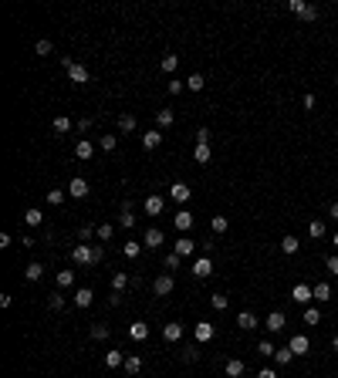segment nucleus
I'll return each instance as SVG.
<instances>
[{
  "mask_svg": "<svg viewBox=\"0 0 338 378\" xmlns=\"http://www.w3.org/2000/svg\"><path fill=\"white\" fill-rule=\"evenodd\" d=\"M119 129H122V132H135V115H122V118H119Z\"/></svg>",
  "mask_w": 338,
  "mask_h": 378,
  "instance_id": "42",
  "label": "nucleus"
},
{
  "mask_svg": "<svg viewBox=\"0 0 338 378\" xmlns=\"http://www.w3.org/2000/svg\"><path fill=\"white\" fill-rule=\"evenodd\" d=\"M58 135H65V132H71V118H65V115H58L54 118V125H51Z\"/></svg>",
  "mask_w": 338,
  "mask_h": 378,
  "instance_id": "31",
  "label": "nucleus"
},
{
  "mask_svg": "<svg viewBox=\"0 0 338 378\" xmlns=\"http://www.w3.org/2000/svg\"><path fill=\"white\" fill-rule=\"evenodd\" d=\"M311 294H315V300L321 304V300H328V297H331V287H328L325 280H318L315 287H311Z\"/></svg>",
  "mask_w": 338,
  "mask_h": 378,
  "instance_id": "23",
  "label": "nucleus"
},
{
  "mask_svg": "<svg viewBox=\"0 0 338 378\" xmlns=\"http://www.w3.org/2000/svg\"><path fill=\"white\" fill-rule=\"evenodd\" d=\"M129 334H132V341H146L149 338V324H142V321L129 324Z\"/></svg>",
  "mask_w": 338,
  "mask_h": 378,
  "instance_id": "17",
  "label": "nucleus"
},
{
  "mask_svg": "<svg viewBox=\"0 0 338 378\" xmlns=\"http://www.w3.org/2000/svg\"><path fill=\"white\" fill-rule=\"evenodd\" d=\"M47 304H51V311H61V307H65V297H61V294H51Z\"/></svg>",
  "mask_w": 338,
  "mask_h": 378,
  "instance_id": "52",
  "label": "nucleus"
},
{
  "mask_svg": "<svg viewBox=\"0 0 338 378\" xmlns=\"http://www.w3.org/2000/svg\"><path fill=\"white\" fill-rule=\"evenodd\" d=\"M210 304H213L216 311H227V304H230V300H227V294H213V297H210Z\"/></svg>",
  "mask_w": 338,
  "mask_h": 378,
  "instance_id": "46",
  "label": "nucleus"
},
{
  "mask_svg": "<svg viewBox=\"0 0 338 378\" xmlns=\"http://www.w3.org/2000/svg\"><path fill=\"white\" fill-rule=\"evenodd\" d=\"M166 88H169V95H180V91H183V81H169Z\"/></svg>",
  "mask_w": 338,
  "mask_h": 378,
  "instance_id": "56",
  "label": "nucleus"
},
{
  "mask_svg": "<svg viewBox=\"0 0 338 378\" xmlns=\"http://www.w3.org/2000/svg\"><path fill=\"white\" fill-rule=\"evenodd\" d=\"M294 351V355H308V348H311V341H308V338H304V334H294L291 338V345H288Z\"/></svg>",
  "mask_w": 338,
  "mask_h": 378,
  "instance_id": "13",
  "label": "nucleus"
},
{
  "mask_svg": "<svg viewBox=\"0 0 338 378\" xmlns=\"http://www.w3.org/2000/svg\"><path fill=\"white\" fill-rule=\"evenodd\" d=\"M34 51H37V54H51V41H44V37H41V41H37V44H34Z\"/></svg>",
  "mask_w": 338,
  "mask_h": 378,
  "instance_id": "49",
  "label": "nucleus"
},
{
  "mask_svg": "<svg viewBox=\"0 0 338 378\" xmlns=\"http://www.w3.org/2000/svg\"><path fill=\"white\" fill-rule=\"evenodd\" d=\"M284 324H288V318H284L281 311H270V314H267V321H264V328L277 334V331H284Z\"/></svg>",
  "mask_w": 338,
  "mask_h": 378,
  "instance_id": "7",
  "label": "nucleus"
},
{
  "mask_svg": "<svg viewBox=\"0 0 338 378\" xmlns=\"http://www.w3.org/2000/svg\"><path fill=\"white\" fill-rule=\"evenodd\" d=\"M119 226H125V230H132V226H135V216H132V206H129V203H125V206H122V216H119Z\"/></svg>",
  "mask_w": 338,
  "mask_h": 378,
  "instance_id": "25",
  "label": "nucleus"
},
{
  "mask_svg": "<svg viewBox=\"0 0 338 378\" xmlns=\"http://www.w3.org/2000/svg\"><path fill=\"white\" fill-rule=\"evenodd\" d=\"M288 11H291V14H301V11H304V0H291V4H288Z\"/></svg>",
  "mask_w": 338,
  "mask_h": 378,
  "instance_id": "54",
  "label": "nucleus"
},
{
  "mask_svg": "<svg viewBox=\"0 0 338 378\" xmlns=\"http://www.w3.org/2000/svg\"><path fill=\"white\" fill-rule=\"evenodd\" d=\"M193 159H196V162H210V145H196V149H193Z\"/></svg>",
  "mask_w": 338,
  "mask_h": 378,
  "instance_id": "39",
  "label": "nucleus"
},
{
  "mask_svg": "<svg viewBox=\"0 0 338 378\" xmlns=\"http://www.w3.org/2000/svg\"><path fill=\"white\" fill-rule=\"evenodd\" d=\"M325 267H328V270H331V274L338 277V257H328V260H325Z\"/></svg>",
  "mask_w": 338,
  "mask_h": 378,
  "instance_id": "55",
  "label": "nucleus"
},
{
  "mask_svg": "<svg viewBox=\"0 0 338 378\" xmlns=\"http://www.w3.org/2000/svg\"><path fill=\"white\" fill-rule=\"evenodd\" d=\"M328 216H331V220H338V203H331V206H328Z\"/></svg>",
  "mask_w": 338,
  "mask_h": 378,
  "instance_id": "60",
  "label": "nucleus"
},
{
  "mask_svg": "<svg viewBox=\"0 0 338 378\" xmlns=\"http://www.w3.org/2000/svg\"><path fill=\"white\" fill-rule=\"evenodd\" d=\"M186 88H190V91H203V88H206V78H203L200 71H193L190 78H186Z\"/></svg>",
  "mask_w": 338,
  "mask_h": 378,
  "instance_id": "22",
  "label": "nucleus"
},
{
  "mask_svg": "<svg viewBox=\"0 0 338 378\" xmlns=\"http://www.w3.org/2000/svg\"><path fill=\"white\" fill-rule=\"evenodd\" d=\"M68 196H75V200H85V196H88V182H85L81 176H75L71 182H68Z\"/></svg>",
  "mask_w": 338,
  "mask_h": 378,
  "instance_id": "4",
  "label": "nucleus"
},
{
  "mask_svg": "<svg viewBox=\"0 0 338 378\" xmlns=\"http://www.w3.org/2000/svg\"><path fill=\"white\" fill-rule=\"evenodd\" d=\"M331 348H335V351H338V334H335V338H331Z\"/></svg>",
  "mask_w": 338,
  "mask_h": 378,
  "instance_id": "61",
  "label": "nucleus"
},
{
  "mask_svg": "<svg viewBox=\"0 0 338 378\" xmlns=\"http://www.w3.org/2000/svg\"><path fill=\"white\" fill-rule=\"evenodd\" d=\"M257 378H277V371H270V368H260Z\"/></svg>",
  "mask_w": 338,
  "mask_h": 378,
  "instance_id": "59",
  "label": "nucleus"
},
{
  "mask_svg": "<svg viewBox=\"0 0 338 378\" xmlns=\"http://www.w3.org/2000/svg\"><path fill=\"white\" fill-rule=\"evenodd\" d=\"M331 243H335V246H338V233H335V236H331Z\"/></svg>",
  "mask_w": 338,
  "mask_h": 378,
  "instance_id": "62",
  "label": "nucleus"
},
{
  "mask_svg": "<svg viewBox=\"0 0 338 378\" xmlns=\"http://www.w3.org/2000/svg\"><path fill=\"white\" fill-rule=\"evenodd\" d=\"M75 156H78V159H91V156H95V145H91L88 139H81V142L75 145Z\"/></svg>",
  "mask_w": 338,
  "mask_h": 378,
  "instance_id": "21",
  "label": "nucleus"
},
{
  "mask_svg": "<svg viewBox=\"0 0 338 378\" xmlns=\"http://www.w3.org/2000/svg\"><path fill=\"white\" fill-rule=\"evenodd\" d=\"M173 118H176V115H173V108H159V111H156L159 129H169V125H173Z\"/></svg>",
  "mask_w": 338,
  "mask_h": 378,
  "instance_id": "26",
  "label": "nucleus"
},
{
  "mask_svg": "<svg viewBox=\"0 0 338 378\" xmlns=\"http://www.w3.org/2000/svg\"><path fill=\"white\" fill-rule=\"evenodd\" d=\"M91 254H95V264H101L105 260V246H91Z\"/></svg>",
  "mask_w": 338,
  "mask_h": 378,
  "instance_id": "57",
  "label": "nucleus"
},
{
  "mask_svg": "<svg viewBox=\"0 0 338 378\" xmlns=\"http://www.w3.org/2000/svg\"><path fill=\"white\" fill-rule=\"evenodd\" d=\"M237 328H244V331H254V328H257V318H254L250 311H240V314H237Z\"/></svg>",
  "mask_w": 338,
  "mask_h": 378,
  "instance_id": "16",
  "label": "nucleus"
},
{
  "mask_svg": "<svg viewBox=\"0 0 338 378\" xmlns=\"http://www.w3.org/2000/svg\"><path fill=\"white\" fill-rule=\"evenodd\" d=\"M24 277H27V280H41V277H44V264H27Z\"/></svg>",
  "mask_w": 338,
  "mask_h": 378,
  "instance_id": "28",
  "label": "nucleus"
},
{
  "mask_svg": "<svg viewBox=\"0 0 338 378\" xmlns=\"http://www.w3.org/2000/svg\"><path fill=\"white\" fill-rule=\"evenodd\" d=\"M24 223H27V226H41V223H44V213L37 210V206H31V210L24 213Z\"/></svg>",
  "mask_w": 338,
  "mask_h": 378,
  "instance_id": "19",
  "label": "nucleus"
},
{
  "mask_svg": "<svg viewBox=\"0 0 338 378\" xmlns=\"http://www.w3.org/2000/svg\"><path fill=\"white\" fill-rule=\"evenodd\" d=\"M183 358H186V361H196V358H200V351H196V348H186V355H183Z\"/></svg>",
  "mask_w": 338,
  "mask_h": 378,
  "instance_id": "58",
  "label": "nucleus"
},
{
  "mask_svg": "<svg viewBox=\"0 0 338 378\" xmlns=\"http://www.w3.org/2000/svg\"><path fill=\"white\" fill-rule=\"evenodd\" d=\"M91 236H95V230H91V226H81V230H78V240H81V243H88Z\"/></svg>",
  "mask_w": 338,
  "mask_h": 378,
  "instance_id": "53",
  "label": "nucleus"
},
{
  "mask_svg": "<svg viewBox=\"0 0 338 378\" xmlns=\"http://www.w3.org/2000/svg\"><path fill=\"white\" fill-rule=\"evenodd\" d=\"M159 142H162V132H156V129H149V132L142 135V149H149V152L159 149Z\"/></svg>",
  "mask_w": 338,
  "mask_h": 378,
  "instance_id": "14",
  "label": "nucleus"
},
{
  "mask_svg": "<svg viewBox=\"0 0 338 378\" xmlns=\"http://www.w3.org/2000/svg\"><path fill=\"white\" fill-rule=\"evenodd\" d=\"M291 300H298V304H308V300H315V294H311V287H308V284H294Z\"/></svg>",
  "mask_w": 338,
  "mask_h": 378,
  "instance_id": "9",
  "label": "nucleus"
},
{
  "mask_svg": "<svg viewBox=\"0 0 338 378\" xmlns=\"http://www.w3.org/2000/svg\"><path fill=\"white\" fill-rule=\"evenodd\" d=\"M183 264V257L180 254H166V270H176Z\"/></svg>",
  "mask_w": 338,
  "mask_h": 378,
  "instance_id": "48",
  "label": "nucleus"
},
{
  "mask_svg": "<svg viewBox=\"0 0 338 378\" xmlns=\"http://www.w3.org/2000/svg\"><path fill=\"white\" fill-rule=\"evenodd\" d=\"M308 233L315 236V240H321V236H325V223H321V220H311V223H308Z\"/></svg>",
  "mask_w": 338,
  "mask_h": 378,
  "instance_id": "36",
  "label": "nucleus"
},
{
  "mask_svg": "<svg viewBox=\"0 0 338 378\" xmlns=\"http://www.w3.org/2000/svg\"><path fill=\"white\" fill-rule=\"evenodd\" d=\"M173 254H180V257H193V254H196V240H190V236H180V240L173 243Z\"/></svg>",
  "mask_w": 338,
  "mask_h": 378,
  "instance_id": "3",
  "label": "nucleus"
},
{
  "mask_svg": "<svg viewBox=\"0 0 338 378\" xmlns=\"http://www.w3.org/2000/svg\"><path fill=\"white\" fill-rule=\"evenodd\" d=\"M301 21H318V7H311V4H304V11L298 14Z\"/></svg>",
  "mask_w": 338,
  "mask_h": 378,
  "instance_id": "45",
  "label": "nucleus"
},
{
  "mask_svg": "<svg viewBox=\"0 0 338 378\" xmlns=\"http://www.w3.org/2000/svg\"><path fill=\"white\" fill-rule=\"evenodd\" d=\"M173 226L180 230V236H186V230L193 226V213H190V210H180L176 216H173Z\"/></svg>",
  "mask_w": 338,
  "mask_h": 378,
  "instance_id": "5",
  "label": "nucleus"
},
{
  "mask_svg": "<svg viewBox=\"0 0 338 378\" xmlns=\"http://www.w3.org/2000/svg\"><path fill=\"white\" fill-rule=\"evenodd\" d=\"M142 246H149V250H159V246H162V230H159V226H149L146 236H142Z\"/></svg>",
  "mask_w": 338,
  "mask_h": 378,
  "instance_id": "6",
  "label": "nucleus"
},
{
  "mask_svg": "<svg viewBox=\"0 0 338 378\" xmlns=\"http://www.w3.org/2000/svg\"><path fill=\"white\" fill-rule=\"evenodd\" d=\"M129 284H132V280H129V274H122V270H119V274L112 277V290H115V294H122Z\"/></svg>",
  "mask_w": 338,
  "mask_h": 378,
  "instance_id": "27",
  "label": "nucleus"
},
{
  "mask_svg": "<svg viewBox=\"0 0 338 378\" xmlns=\"http://www.w3.org/2000/svg\"><path fill=\"white\" fill-rule=\"evenodd\" d=\"M162 206H166V200H162V196H146V213H149V216H159V213H162Z\"/></svg>",
  "mask_w": 338,
  "mask_h": 378,
  "instance_id": "15",
  "label": "nucleus"
},
{
  "mask_svg": "<svg viewBox=\"0 0 338 378\" xmlns=\"http://www.w3.org/2000/svg\"><path fill=\"white\" fill-rule=\"evenodd\" d=\"M112 233H115V226H112V223H101L98 230H95V236H98L101 243H105V240H112Z\"/></svg>",
  "mask_w": 338,
  "mask_h": 378,
  "instance_id": "35",
  "label": "nucleus"
},
{
  "mask_svg": "<svg viewBox=\"0 0 338 378\" xmlns=\"http://www.w3.org/2000/svg\"><path fill=\"white\" fill-rule=\"evenodd\" d=\"M227 226H230L227 216H213V220H210V230H213V233H227Z\"/></svg>",
  "mask_w": 338,
  "mask_h": 378,
  "instance_id": "38",
  "label": "nucleus"
},
{
  "mask_svg": "<svg viewBox=\"0 0 338 378\" xmlns=\"http://www.w3.org/2000/svg\"><path fill=\"white\" fill-rule=\"evenodd\" d=\"M91 300H95V294H91L88 287H78V290H75V304H78V307H91Z\"/></svg>",
  "mask_w": 338,
  "mask_h": 378,
  "instance_id": "18",
  "label": "nucleus"
},
{
  "mask_svg": "<svg viewBox=\"0 0 338 378\" xmlns=\"http://www.w3.org/2000/svg\"><path fill=\"white\" fill-rule=\"evenodd\" d=\"M91 338H95V341H105V338H108V328H105V324H91Z\"/></svg>",
  "mask_w": 338,
  "mask_h": 378,
  "instance_id": "44",
  "label": "nucleus"
},
{
  "mask_svg": "<svg viewBox=\"0 0 338 378\" xmlns=\"http://www.w3.org/2000/svg\"><path fill=\"white\" fill-rule=\"evenodd\" d=\"M152 290H156L159 297H166V294H173V277H169V274L156 277V280H152Z\"/></svg>",
  "mask_w": 338,
  "mask_h": 378,
  "instance_id": "10",
  "label": "nucleus"
},
{
  "mask_svg": "<svg viewBox=\"0 0 338 378\" xmlns=\"http://www.w3.org/2000/svg\"><path fill=\"white\" fill-rule=\"evenodd\" d=\"M122 254L129 257V260H135V257L142 254V243H132V240H129V243H122Z\"/></svg>",
  "mask_w": 338,
  "mask_h": 378,
  "instance_id": "34",
  "label": "nucleus"
},
{
  "mask_svg": "<svg viewBox=\"0 0 338 378\" xmlns=\"http://www.w3.org/2000/svg\"><path fill=\"white\" fill-rule=\"evenodd\" d=\"M47 203H51V206H61V203H65V189H47Z\"/></svg>",
  "mask_w": 338,
  "mask_h": 378,
  "instance_id": "40",
  "label": "nucleus"
},
{
  "mask_svg": "<svg viewBox=\"0 0 338 378\" xmlns=\"http://www.w3.org/2000/svg\"><path fill=\"white\" fill-rule=\"evenodd\" d=\"M68 78L75 81V85H88V68H85V65H78V61H75V65L68 68Z\"/></svg>",
  "mask_w": 338,
  "mask_h": 378,
  "instance_id": "8",
  "label": "nucleus"
},
{
  "mask_svg": "<svg viewBox=\"0 0 338 378\" xmlns=\"http://www.w3.org/2000/svg\"><path fill=\"white\" fill-rule=\"evenodd\" d=\"M115 149V135H101V152H112Z\"/></svg>",
  "mask_w": 338,
  "mask_h": 378,
  "instance_id": "51",
  "label": "nucleus"
},
{
  "mask_svg": "<svg viewBox=\"0 0 338 378\" xmlns=\"http://www.w3.org/2000/svg\"><path fill=\"white\" fill-rule=\"evenodd\" d=\"M304 324H321V311H318V307H308V311H304Z\"/></svg>",
  "mask_w": 338,
  "mask_h": 378,
  "instance_id": "43",
  "label": "nucleus"
},
{
  "mask_svg": "<svg viewBox=\"0 0 338 378\" xmlns=\"http://www.w3.org/2000/svg\"><path fill=\"white\" fill-rule=\"evenodd\" d=\"M298 246H301V240H298V236H284V240H281V250H284V254H298Z\"/></svg>",
  "mask_w": 338,
  "mask_h": 378,
  "instance_id": "30",
  "label": "nucleus"
},
{
  "mask_svg": "<svg viewBox=\"0 0 338 378\" xmlns=\"http://www.w3.org/2000/svg\"><path fill=\"white\" fill-rule=\"evenodd\" d=\"M105 365H108V368L125 365V355H122V351H108V355H105Z\"/></svg>",
  "mask_w": 338,
  "mask_h": 378,
  "instance_id": "32",
  "label": "nucleus"
},
{
  "mask_svg": "<svg viewBox=\"0 0 338 378\" xmlns=\"http://www.w3.org/2000/svg\"><path fill=\"white\" fill-rule=\"evenodd\" d=\"M71 260H75L78 267H91V264H95V254H91L88 243H75V250H71Z\"/></svg>",
  "mask_w": 338,
  "mask_h": 378,
  "instance_id": "1",
  "label": "nucleus"
},
{
  "mask_svg": "<svg viewBox=\"0 0 338 378\" xmlns=\"http://www.w3.org/2000/svg\"><path fill=\"white\" fill-rule=\"evenodd\" d=\"M193 334H196V341L200 345H206V341H213V334H216V328L210 321H200L196 328H193Z\"/></svg>",
  "mask_w": 338,
  "mask_h": 378,
  "instance_id": "2",
  "label": "nucleus"
},
{
  "mask_svg": "<svg viewBox=\"0 0 338 378\" xmlns=\"http://www.w3.org/2000/svg\"><path fill=\"white\" fill-rule=\"evenodd\" d=\"M196 145H210V129H196Z\"/></svg>",
  "mask_w": 338,
  "mask_h": 378,
  "instance_id": "50",
  "label": "nucleus"
},
{
  "mask_svg": "<svg viewBox=\"0 0 338 378\" xmlns=\"http://www.w3.org/2000/svg\"><path fill=\"white\" fill-rule=\"evenodd\" d=\"M169 200L186 203L190 200V186H186V182H173V186H169Z\"/></svg>",
  "mask_w": 338,
  "mask_h": 378,
  "instance_id": "11",
  "label": "nucleus"
},
{
  "mask_svg": "<svg viewBox=\"0 0 338 378\" xmlns=\"http://www.w3.org/2000/svg\"><path fill=\"white\" fill-rule=\"evenodd\" d=\"M193 274H196V277H210V274H213V264H210V257H200V260H196V264H193Z\"/></svg>",
  "mask_w": 338,
  "mask_h": 378,
  "instance_id": "12",
  "label": "nucleus"
},
{
  "mask_svg": "<svg viewBox=\"0 0 338 378\" xmlns=\"http://www.w3.org/2000/svg\"><path fill=\"white\" fill-rule=\"evenodd\" d=\"M223 368H227V375H230V378H240V375H244V361H240V358H230Z\"/></svg>",
  "mask_w": 338,
  "mask_h": 378,
  "instance_id": "24",
  "label": "nucleus"
},
{
  "mask_svg": "<svg viewBox=\"0 0 338 378\" xmlns=\"http://www.w3.org/2000/svg\"><path fill=\"white\" fill-rule=\"evenodd\" d=\"M75 284V270H58V287H71Z\"/></svg>",
  "mask_w": 338,
  "mask_h": 378,
  "instance_id": "33",
  "label": "nucleus"
},
{
  "mask_svg": "<svg viewBox=\"0 0 338 378\" xmlns=\"http://www.w3.org/2000/svg\"><path fill=\"white\" fill-rule=\"evenodd\" d=\"M257 351H260V355H264V358H270V355H277V348L270 345V341H260V345H257Z\"/></svg>",
  "mask_w": 338,
  "mask_h": 378,
  "instance_id": "47",
  "label": "nucleus"
},
{
  "mask_svg": "<svg viewBox=\"0 0 338 378\" xmlns=\"http://www.w3.org/2000/svg\"><path fill=\"white\" fill-rule=\"evenodd\" d=\"M176 65H180V57H176V54H162V65H159V68L169 75V71H176Z\"/></svg>",
  "mask_w": 338,
  "mask_h": 378,
  "instance_id": "37",
  "label": "nucleus"
},
{
  "mask_svg": "<svg viewBox=\"0 0 338 378\" xmlns=\"http://www.w3.org/2000/svg\"><path fill=\"white\" fill-rule=\"evenodd\" d=\"M274 358H277V365H291L294 351H291V348H277V355H274Z\"/></svg>",
  "mask_w": 338,
  "mask_h": 378,
  "instance_id": "41",
  "label": "nucleus"
},
{
  "mask_svg": "<svg viewBox=\"0 0 338 378\" xmlns=\"http://www.w3.org/2000/svg\"><path fill=\"white\" fill-rule=\"evenodd\" d=\"M125 371H129V375H139V371H142V358H135V355H129L125 358Z\"/></svg>",
  "mask_w": 338,
  "mask_h": 378,
  "instance_id": "29",
  "label": "nucleus"
},
{
  "mask_svg": "<svg viewBox=\"0 0 338 378\" xmlns=\"http://www.w3.org/2000/svg\"><path fill=\"white\" fill-rule=\"evenodd\" d=\"M162 338H166V341H180L183 338V324H166V328H162Z\"/></svg>",
  "mask_w": 338,
  "mask_h": 378,
  "instance_id": "20",
  "label": "nucleus"
}]
</instances>
